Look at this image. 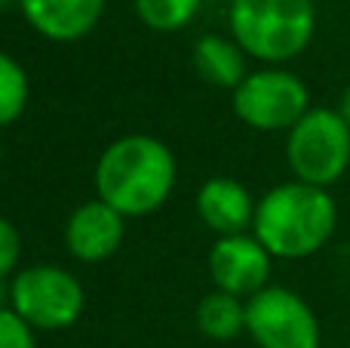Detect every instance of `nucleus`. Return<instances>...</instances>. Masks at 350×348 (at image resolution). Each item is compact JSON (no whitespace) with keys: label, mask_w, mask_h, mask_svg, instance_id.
I'll use <instances>...</instances> for the list:
<instances>
[{"label":"nucleus","mask_w":350,"mask_h":348,"mask_svg":"<svg viewBox=\"0 0 350 348\" xmlns=\"http://www.w3.org/2000/svg\"><path fill=\"white\" fill-rule=\"evenodd\" d=\"M338 114H341V117H345V121L350 123V86H347L345 92H341V102H338Z\"/></svg>","instance_id":"18"},{"label":"nucleus","mask_w":350,"mask_h":348,"mask_svg":"<svg viewBox=\"0 0 350 348\" xmlns=\"http://www.w3.org/2000/svg\"><path fill=\"white\" fill-rule=\"evenodd\" d=\"M197 330L212 343H230L240 333H246V299H237L230 293L212 290L197 302Z\"/></svg>","instance_id":"13"},{"label":"nucleus","mask_w":350,"mask_h":348,"mask_svg":"<svg viewBox=\"0 0 350 348\" xmlns=\"http://www.w3.org/2000/svg\"><path fill=\"white\" fill-rule=\"evenodd\" d=\"M246 333L258 348H320L314 308L289 287H265L246 299Z\"/></svg>","instance_id":"7"},{"label":"nucleus","mask_w":350,"mask_h":348,"mask_svg":"<svg viewBox=\"0 0 350 348\" xmlns=\"http://www.w3.org/2000/svg\"><path fill=\"white\" fill-rule=\"evenodd\" d=\"M230 105L240 123L258 133H289L310 111V92L298 74L280 65L249 71L246 80L230 92Z\"/></svg>","instance_id":"6"},{"label":"nucleus","mask_w":350,"mask_h":348,"mask_svg":"<svg viewBox=\"0 0 350 348\" xmlns=\"http://www.w3.org/2000/svg\"><path fill=\"white\" fill-rule=\"evenodd\" d=\"M126 234V219L114 207L92 197V201L74 207V213L65 222V247L77 262H105L111 259L123 244Z\"/></svg>","instance_id":"9"},{"label":"nucleus","mask_w":350,"mask_h":348,"mask_svg":"<svg viewBox=\"0 0 350 348\" xmlns=\"http://www.w3.org/2000/svg\"><path fill=\"white\" fill-rule=\"evenodd\" d=\"M10 308L37 333H59L80 321L86 293L62 265H28L10 281Z\"/></svg>","instance_id":"5"},{"label":"nucleus","mask_w":350,"mask_h":348,"mask_svg":"<svg viewBox=\"0 0 350 348\" xmlns=\"http://www.w3.org/2000/svg\"><path fill=\"white\" fill-rule=\"evenodd\" d=\"M31 102L28 71L10 53H0V129L12 127Z\"/></svg>","instance_id":"14"},{"label":"nucleus","mask_w":350,"mask_h":348,"mask_svg":"<svg viewBox=\"0 0 350 348\" xmlns=\"http://www.w3.org/2000/svg\"><path fill=\"white\" fill-rule=\"evenodd\" d=\"M286 160L298 182L335 185L350 166V123L338 108H310L286 136Z\"/></svg>","instance_id":"4"},{"label":"nucleus","mask_w":350,"mask_h":348,"mask_svg":"<svg viewBox=\"0 0 350 348\" xmlns=\"http://www.w3.org/2000/svg\"><path fill=\"white\" fill-rule=\"evenodd\" d=\"M25 22L53 43H74L92 34L105 0H18Z\"/></svg>","instance_id":"11"},{"label":"nucleus","mask_w":350,"mask_h":348,"mask_svg":"<svg viewBox=\"0 0 350 348\" xmlns=\"http://www.w3.org/2000/svg\"><path fill=\"white\" fill-rule=\"evenodd\" d=\"M255 207L258 201L252 191L230 176H212L200 185L197 191V216L209 232L218 238H230V234H249L255 222Z\"/></svg>","instance_id":"10"},{"label":"nucleus","mask_w":350,"mask_h":348,"mask_svg":"<svg viewBox=\"0 0 350 348\" xmlns=\"http://www.w3.org/2000/svg\"><path fill=\"white\" fill-rule=\"evenodd\" d=\"M271 262L273 256L261 247V240L249 234H230V238H218L215 247L209 250V277L215 290L230 293L237 299H249L258 290L271 287Z\"/></svg>","instance_id":"8"},{"label":"nucleus","mask_w":350,"mask_h":348,"mask_svg":"<svg viewBox=\"0 0 350 348\" xmlns=\"http://www.w3.org/2000/svg\"><path fill=\"white\" fill-rule=\"evenodd\" d=\"M0 348H37V330L10 306H0Z\"/></svg>","instance_id":"16"},{"label":"nucleus","mask_w":350,"mask_h":348,"mask_svg":"<svg viewBox=\"0 0 350 348\" xmlns=\"http://www.w3.org/2000/svg\"><path fill=\"white\" fill-rule=\"evenodd\" d=\"M338 225L329 188L308 182H280L258 197L252 234L273 259H308L329 244Z\"/></svg>","instance_id":"2"},{"label":"nucleus","mask_w":350,"mask_h":348,"mask_svg":"<svg viewBox=\"0 0 350 348\" xmlns=\"http://www.w3.org/2000/svg\"><path fill=\"white\" fill-rule=\"evenodd\" d=\"M12 3H18V0H0V10H6V6H12Z\"/></svg>","instance_id":"19"},{"label":"nucleus","mask_w":350,"mask_h":348,"mask_svg":"<svg viewBox=\"0 0 350 348\" xmlns=\"http://www.w3.org/2000/svg\"><path fill=\"white\" fill-rule=\"evenodd\" d=\"M228 22L230 37L249 59L283 65L310 47L317 10L314 0H234Z\"/></svg>","instance_id":"3"},{"label":"nucleus","mask_w":350,"mask_h":348,"mask_svg":"<svg viewBox=\"0 0 350 348\" xmlns=\"http://www.w3.org/2000/svg\"><path fill=\"white\" fill-rule=\"evenodd\" d=\"M96 197L114 207L123 219L151 216L170 201L178 166L163 139L133 133L114 139L96 164Z\"/></svg>","instance_id":"1"},{"label":"nucleus","mask_w":350,"mask_h":348,"mask_svg":"<svg viewBox=\"0 0 350 348\" xmlns=\"http://www.w3.org/2000/svg\"><path fill=\"white\" fill-rule=\"evenodd\" d=\"M203 0H135V16L142 25L160 34H172L193 22Z\"/></svg>","instance_id":"15"},{"label":"nucleus","mask_w":350,"mask_h":348,"mask_svg":"<svg viewBox=\"0 0 350 348\" xmlns=\"http://www.w3.org/2000/svg\"><path fill=\"white\" fill-rule=\"evenodd\" d=\"M18 259H22V234L6 216H0V281L16 275Z\"/></svg>","instance_id":"17"},{"label":"nucleus","mask_w":350,"mask_h":348,"mask_svg":"<svg viewBox=\"0 0 350 348\" xmlns=\"http://www.w3.org/2000/svg\"><path fill=\"white\" fill-rule=\"evenodd\" d=\"M193 71L206 80L209 86L218 90H230L246 80V53L240 49V43L234 37H221V34H203L193 43Z\"/></svg>","instance_id":"12"}]
</instances>
